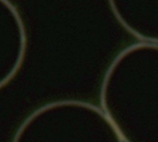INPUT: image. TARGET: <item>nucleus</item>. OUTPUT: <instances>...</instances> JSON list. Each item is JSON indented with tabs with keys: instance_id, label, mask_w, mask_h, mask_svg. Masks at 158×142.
I'll list each match as a JSON object with an SVG mask.
<instances>
[]
</instances>
